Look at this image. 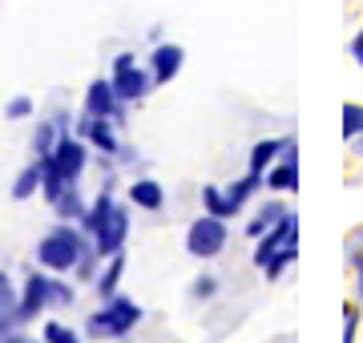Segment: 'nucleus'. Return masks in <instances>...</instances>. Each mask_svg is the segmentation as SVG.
<instances>
[{
	"mask_svg": "<svg viewBox=\"0 0 363 343\" xmlns=\"http://www.w3.org/2000/svg\"><path fill=\"white\" fill-rule=\"evenodd\" d=\"M49 303H57V307L73 303V287H69V283H57V279H49V275H40V271H33V275L25 279L21 299H16V323L37 319Z\"/></svg>",
	"mask_w": 363,
	"mask_h": 343,
	"instance_id": "nucleus-1",
	"label": "nucleus"
},
{
	"mask_svg": "<svg viewBox=\"0 0 363 343\" xmlns=\"http://www.w3.org/2000/svg\"><path fill=\"white\" fill-rule=\"evenodd\" d=\"M133 323H142V307L130 303L125 295H113V299H105V307L97 315H89L85 331L93 339H121V335L133 331Z\"/></svg>",
	"mask_w": 363,
	"mask_h": 343,
	"instance_id": "nucleus-2",
	"label": "nucleus"
},
{
	"mask_svg": "<svg viewBox=\"0 0 363 343\" xmlns=\"http://www.w3.org/2000/svg\"><path fill=\"white\" fill-rule=\"evenodd\" d=\"M81 251H85V235L73 230V226H57V230H49V235L40 238L37 259H40V266H49V271H73Z\"/></svg>",
	"mask_w": 363,
	"mask_h": 343,
	"instance_id": "nucleus-3",
	"label": "nucleus"
},
{
	"mask_svg": "<svg viewBox=\"0 0 363 343\" xmlns=\"http://www.w3.org/2000/svg\"><path fill=\"white\" fill-rule=\"evenodd\" d=\"M150 85H154V73L138 69L130 53H121L113 61V93H117L121 106H125V101H142L145 93H150Z\"/></svg>",
	"mask_w": 363,
	"mask_h": 343,
	"instance_id": "nucleus-4",
	"label": "nucleus"
},
{
	"mask_svg": "<svg viewBox=\"0 0 363 343\" xmlns=\"http://www.w3.org/2000/svg\"><path fill=\"white\" fill-rule=\"evenodd\" d=\"M226 247V218H198L190 230H186V251L194 254V259H214V254Z\"/></svg>",
	"mask_w": 363,
	"mask_h": 343,
	"instance_id": "nucleus-5",
	"label": "nucleus"
},
{
	"mask_svg": "<svg viewBox=\"0 0 363 343\" xmlns=\"http://www.w3.org/2000/svg\"><path fill=\"white\" fill-rule=\"evenodd\" d=\"M125 235H130V210L113 202V210H109L105 226L93 235V247H97V254H101V259H109V254H117L121 247H125Z\"/></svg>",
	"mask_w": 363,
	"mask_h": 343,
	"instance_id": "nucleus-6",
	"label": "nucleus"
},
{
	"mask_svg": "<svg viewBox=\"0 0 363 343\" xmlns=\"http://www.w3.org/2000/svg\"><path fill=\"white\" fill-rule=\"evenodd\" d=\"M286 242H298V214L295 210H286L283 218H279V223L259 238V247H255V263L267 266V263H271V254L279 251V247H286Z\"/></svg>",
	"mask_w": 363,
	"mask_h": 343,
	"instance_id": "nucleus-7",
	"label": "nucleus"
},
{
	"mask_svg": "<svg viewBox=\"0 0 363 343\" xmlns=\"http://www.w3.org/2000/svg\"><path fill=\"white\" fill-rule=\"evenodd\" d=\"M262 186H267V190H274V194H291V190H298V154H295V137H286L283 158H279L271 170L262 174Z\"/></svg>",
	"mask_w": 363,
	"mask_h": 343,
	"instance_id": "nucleus-8",
	"label": "nucleus"
},
{
	"mask_svg": "<svg viewBox=\"0 0 363 343\" xmlns=\"http://www.w3.org/2000/svg\"><path fill=\"white\" fill-rule=\"evenodd\" d=\"M52 158H57V166L65 174V182H77L81 170H85V162H89V150H85L81 137H61V142L52 145Z\"/></svg>",
	"mask_w": 363,
	"mask_h": 343,
	"instance_id": "nucleus-9",
	"label": "nucleus"
},
{
	"mask_svg": "<svg viewBox=\"0 0 363 343\" xmlns=\"http://www.w3.org/2000/svg\"><path fill=\"white\" fill-rule=\"evenodd\" d=\"M85 113L89 118L121 121V101H117V93H113V81H93L89 89H85Z\"/></svg>",
	"mask_w": 363,
	"mask_h": 343,
	"instance_id": "nucleus-10",
	"label": "nucleus"
},
{
	"mask_svg": "<svg viewBox=\"0 0 363 343\" xmlns=\"http://www.w3.org/2000/svg\"><path fill=\"white\" fill-rule=\"evenodd\" d=\"M77 137L81 142H93L101 154H117L121 145H117V130H113V118H85L77 121Z\"/></svg>",
	"mask_w": 363,
	"mask_h": 343,
	"instance_id": "nucleus-11",
	"label": "nucleus"
},
{
	"mask_svg": "<svg viewBox=\"0 0 363 343\" xmlns=\"http://www.w3.org/2000/svg\"><path fill=\"white\" fill-rule=\"evenodd\" d=\"M182 61H186V53H182V45H157L154 53H150V73H154L157 85H166V81L178 77Z\"/></svg>",
	"mask_w": 363,
	"mask_h": 343,
	"instance_id": "nucleus-12",
	"label": "nucleus"
},
{
	"mask_svg": "<svg viewBox=\"0 0 363 343\" xmlns=\"http://www.w3.org/2000/svg\"><path fill=\"white\" fill-rule=\"evenodd\" d=\"M109 210H113V186L105 182V190L97 194V202L81 214V235H89V238L97 235V230L105 226V218H109Z\"/></svg>",
	"mask_w": 363,
	"mask_h": 343,
	"instance_id": "nucleus-13",
	"label": "nucleus"
},
{
	"mask_svg": "<svg viewBox=\"0 0 363 343\" xmlns=\"http://www.w3.org/2000/svg\"><path fill=\"white\" fill-rule=\"evenodd\" d=\"M283 150H286V137H267V142H259L255 150H250V170L267 174L274 162L283 158Z\"/></svg>",
	"mask_w": 363,
	"mask_h": 343,
	"instance_id": "nucleus-14",
	"label": "nucleus"
},
{
	"mask_svg": "<svg viewBox=\"0 0 363 343\" xmlns=\"http://www.w3.org/2000/svg\"><path fill=\"white\" fill-rule=\"evenodd\" d=\"M130 198H133V206H142V210H162L166 194H162V186H157L154 178H138V182L130 186Z\"/></svg>",
	"mask_w": 363,
	"mask_h": 343,
	"instance_id": "nucleus-15",
	"label": "nucleus"
},
{
	"mask_svg": "<svg viewBox=\"0 0 363 343\" xmlns=\"http://www.w3.org/2000/svg\"><path fill=\"white\" fill-rule=\"evenodd\" d=\"M121 275H125V251L109 254V266H105L101 275H97V295H101V299H113V295H117V283H121Z\"/></svg>",
	"mask_w": 363,
	"mask_h": 343,
	"instance_id": "nucleus-16",
	"label": "nucleus"
},
{
	"mask_svg": "<svg viewBox=\"0 0 363 343\" xmlns=\"http://www.w3.org/2000/svg\"><path fill=\"white\" fill-rule=\"evenodd\" d=\"M16 327V291L9 283V275H0V339Z\"/></svg>",
	"mask_w": 363,
	"mask_h": 343,
	"instance_id": "nucleus-17",
	"label": "nucleus"
},
{
	"mask_svg": "<svg viewBox=\"0 0 363 343\" xmlns=\"http://www.w3.org/2000/svg\"><path fill=\"white\" fill-rule=\"evenodd\" d=\"M202 206H206V214H214V218H234V214H238V206L226 198V190H218V186H206V190H202Z\"/></svg>",
	"mask_w": 363,
	"mask_h": 343,
	"instance_id": "nucleus-18",
	"label": "nucleus"
},
{
	"mask_svg": "<svg viewBox=\"0 0 363 343\" xmlns=\"http://www.w3.org/2000/svg\"><path fill=\"white\" fill-rule=\"evenodd\" d=\"M283 214H286V206H283V202H267V206H262V210L255 214V223L247 226V235H250V238H262V235H267V230H271L274 223H279V218H283Z\"/></svg>",
	"mask_w": 363,
	"mask_h": 343,
	"instance_id": "nucleus-19",
	"label": "nucleus"
},
{
	"mask_svg": "<svg viewBox=\"0 0 363 343\" xmlns=\"http://www.w3.org/2000/svg\"><path fill=\"white\" fill-rule=\"evenodd\" d=\"M40 190V166L33 162V166H25V170L16 174V182H13V198L21 202V198H33Z\"/></svg>",
	"mask_w": 363,
	"mask_h": 343,
	"instance_id": "nucleus-20",
	"label": "nucleus"
},
{
	"mask_svg": "<svg viewBox=\"0 0 363 343\" xmlns=\"http://www.w3.org/2000/svg\"><path fill=\"white\" fill-rule=\"evenodd\" d=\"M295 259H298V247H295V242H286V247H279V251L271 254V263L262 266V275H267V279H271V283H274V279L283 275L286 266L295 263Z\"/></svg>",
	"mask_w": 363,
	"mask_h": 343,
	"instance_id": "nucleus-21",
	"label": "nucleus"
},
{
	"mask_svg": "<svg viewBox=\"0 0 363 343\" xmlns=\"http://www.w3.org/2000/svg\"><path fill=\"white\" fill-rule=\"evenodd\" d=\"M262 186V174H255L250 170L247 178H238V182L230 186V190H226V198L234 202V206H238V210H242V202H250V194H255V190H259Z\"/></svg>",
	"mask_w": 363,
	"mask_h": 343,
	"instance_id": "nucleus-22",
	"label": "nucleus"
},
{
	"mask_svg": "<svg viewBox=\"0 0 363 343\" xmlns=\"http://www.w3.org/2000/svg\"><path fill=\"white\" fill-rule=\"evenodd\" d=\"M339 133H343V142L363 137V106H355V101L343 106V125H339Z\"/></svg>",
	"mask_w": 363,
	"mask_h": 343,
	"instance_id": "nucleus-23",
	"label": "nucleus"
},
{
	"mask_svg": "<svg viewBox=\"0 0 363 343\" xmlns=\"http://www.w3.org/2000/svg\"><path fill=\"white\" fill-rule=\"evenodd\" d=\"M52 210L61 214V218H81V214H85V206H81V194H77V186L69 182V186H65V194H61V198L52 202Z\"/></svg>",
	"mask_w": 363,
	"mask_h": 343,
	"instance_id": "nucleus-24",
	"label": "nucleus"
},
{
	"mask_svg": "<svg viewBox=\"0 0 363 343\" xmlns=\"http://www.w3.org/2000/svg\"><path fill=\"white\" fill-rule=\"evenodd\" d=\"M57 142H61V133H57L52 121H45V125L33 133V150H37V154H52V145H57Z\"/></svg>",
	"mask_w": 363,
	"mask_h": 343,
	"instance_id": "nucleus-25",
	"label": "nucleus"
},
{
	"mask_svg": "<svg viewBox=\"0 0 363 343\" xmlns=\"http://www.w3.org/2000/svg\"><path fill=\"white\" fill-rule=\"evenodd\" d=\"M73 271H77L81 279L97 275V247H89V242H85V251H81V259H77V266H73Z\"/></svg>",
	"mask_w": 363,
	"mask_h": 343,
	"instance_id": "nucleus-26",
	"label": "nucleus"
},
{
	"mask_svg": "<svg viewBox=\"0 0 363 343\" xmlns=\"http://www.w3.org/2000/svg\"><path fill=\"white\" fill-rule=\"evenodd\" d=\"M45 343H81L77 335H73V331L65 327V323H45Z\"/></svg>",
	"mask_w": 363,
	"mask_h": 343,
	"instance_id": "nucleus-27",
	"label": "nucleus"
},
{
	"mask_svg": "<svg viewBox=\"0 0 363 343\" xmlns=\"http://www.w3.org/2000/svg\"><path fill=\"white\" fill-rule=\"evenodd\" d=\"M33 113V97H13L9 106H4V118L9 121H21V118H28Z\"/></svg>",
	"mask_w": 363,
	"mask_h": 343,
	"instance_id": "nucleus-28",
	"label": "nucleus"
},
{
	"mask_svg": "<svg viewBox=\"0 0 363 343\" xmlns=\"http://www.w3.org/2000/svg\"><path fill=\"white\" fill-rule=\"evenodd\" d=\"M218 291V283H214V275H202V279H194V287H190V295H194L198 303H206L210 295Z\"/></svg>",
	"mask_w": 363,
	"mask_h": 343,
	"instance_id": "nucleus-29",
	"label": "nucleus"
},
{
	"mask_svg": "<svg viewBox=\"0 0 363 343\" xmlns=\"http://www.w3.org/2000/svg\"><path fill=\"white\" fill-rule=\"evenodd\" d=\"M355 327H359V311L355 307H343V343H355Z\"/></svg>",
	"mask_w": 363,
	"mask_h": 343,
	"instance_id": "nucleus-30",
	"label": "nucleus"
},
{
	"mask_svg": "<svg viewBox=\"0 0 363 343\" xmlns=\"http://www.w3.org/2000/svg\"><path fill=\"white\" fill-rule=\"evenodd\" d=\"M351 266H355V279H359V299H363V254H351Z\"/></svg>",
	"mask_w": 363,
	"mask_h": 343,
	"instance_id": "nucleus-31",
	"label": "nucleus"
},
{
	"mask_svg": "<svg viewBox=\"0 0 363 343\" xmlns=\"http://www.w3.org/2000/svg\"><path fill=\"white\" fill-rule=\"evenodd\" d=\"M351 57L363 65V33H355V40H351Z\"/></svg>",
	"mask_w": 363,
	"mask_h": 343,
	"instance_id": "nucleus-32",
	"label": "nucleus"
},
{
	"mask_svg": "<svg viewBox=\"0 0 363 343\" xmlns=\"http://www.w3.org/2000/svg\"><path fill=\"white\" fill-rule=\"evenodd\" d=\"M0 343H37V339H28V335H21V331H16V335H13V331H9V335H4V339H0Z\"/></svg>",
	"mask_w": 363,
	"mask_h": 343,
	"instance_id": "nucleus-33",
	"label": "nucleus"
}]
</instances>
